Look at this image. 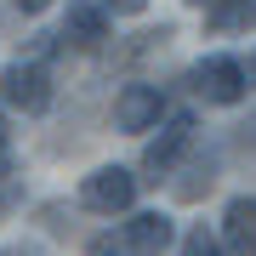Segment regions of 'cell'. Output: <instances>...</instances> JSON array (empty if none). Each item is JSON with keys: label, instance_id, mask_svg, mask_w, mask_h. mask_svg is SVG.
<instances>
[{"label": "cell", "instance_id": "obj_14", "mask_svg": "<svg viewBox=\"0 0 256 256\" xmlns=\"http://www.w3.org/2000/svg\"><path fill=\"white\" fill-rule=\"evenodd\" d=\"M52 0H18V12H46Z\"/></svg>", "mask_w": 256, "mask_h": 256}, {"label": "cell", "instance_id": "obj_6", "mask_svg": "<svg viewBox=\"0 0 256 256\" xmlns=\"http://www.w3.org/2000/svg\"><path fill=\"white\" fill-rule=\"evenodd\" d=\"M171 216L165 210H137V216L126 222V250H137V256H160L165 245H171Z\"/></svg>", "mask_w": 256, "mask_h": 256}, {"label": "cell", "instance_id": "obj_2", "mask_svg": "<svg viewBox=\"0 0 256 256\" xmlns=\"http://www.w3.org/2000/svg\"><path fill=\"white\" fill-rule=\"evenodd\" d=\"M0 97L12 102V108H23V114H46L52 108V74L40 68V63H6L0 68Z\"/></svg>", "mask_w": 256, "mask_h": 256}, {"label": "cell", "instance_id": "obj_17", "mask_svg": "<svg viewBox=\"0 0 256 256\" xmlns=\"http://www.w3.org/2000/svg\"><path fill=\"white\" fill-rule=\"evenodd\" d=\"M250 80H256V63H250Z\"/></svg>", "mask_w": 256, "mask_h": 256}, {"label": "cell", "instance_id": "obj_5", "mask_svg": "<svg viewBox=\"0 0 256 256\" xmlns=\"http://www.w3.org/2000/svg\"><path fill=\"white\" fill-rule=\"evenodd\" d=\"M222 239H228V256H256V200L250 194L228 200V210H222Z\"/></svg>", "mask_w": 256, "mask_h": 256}, {"label": "cell", "instance_id": "obj_8", "mask_svg": "<svg viewBox=\"0 0 256 256\" xmlns=\"http://www.w3.org/2000/svg\"><path fill=\"white\" fill-rule=\"evenodd\" d=\"M63 40H74V46H102L108 40V12L102 6H68V23H63Z\"/></svg>", "mask_w": 256, "mask_h": 256}, {"label": "cell", "instance_id": "obj_11", "mask_svg": "<svg viewBox=\"0 0 256 256\" xmlns=\"http://www.w3.org/2000/svg\"><path fill=\"white\" fill-rule=\"evenodd\" d=\"M182 256H222V245L210 239L205 228H188V239H182Z\"/></svg>", "mask_w": 256, "mask_h": 256}, {"label": "cell", "instance_id": "obj_10", "mask_svg": "<svg viewBox=\"0 0 256 256\" xmlns=\"http://www.w3.org/2000/svg\"><path fill=\"white\" fill-rule=\"evenodd\" d=\"M210 182H216V160L205 154V160L182 176V182H176V194H182V200H200V194H210Z\"/></svg>", "mask_w": 256, "mask_h": 256}, {"label": "cell", "instance_id": "obj_9", "mask_svg": "<svg viewBox=\"0 0 256 256\" xmlns=\"http://www.w3.org/2000/svg\"><path fill=\"white\" fill-rule=\"evenodd\" d=\"M205 23L216 28V34H228V28H250V23H256V0H216V6L205 12Z\"/></svg>", "mask_w": 256, "mask_h": 256}, {"label": "cell", "instance_id": "obj_4", "mask_svg": "<svg viewBox=\"0 0 256 256\" xmlns=\"http://www.w3.org/2000/svg\"><path fill=\"white\" fill-rule=\"evenodd\" d=\"M160 114H165L160 86H126L120 102H114V126L120 131H148V126H160Z\"/></svg>", "mask_w": 256, "mask_h": 256}, {"label": "cell", "instance_id": "obj_3", "mask_svg": "<svg viewBox=\"0 0 256 256\" xmlns=\"http://www.w3.org/2000/svg\"><path fill=\"white\" fill-rule=\"evenodd\" d=\"M188 86L205 102H239L245 97V63H239V57H205V63L188 74Z\"/></svg>", "mask_w": 256, "mask_h": 256}, {"label": "cell", "instance_id": "obj_16", "mask_svg": "<svg viewBox=\"0 0 256 256\" xmlns=\"http://www.w3.org/2000/svg\"><path fill=\"white\" fill-rule=\"evenodd\" d=\"M188 6H200V12H210V6H216V0H188Z\"/></svg>", "mask_w": 256, "mask_h": 256}, {"label": "cell", "instance_id": "obj_1", "mask_svg": "<svg viewBox=\"0 0 256 256\" xmlns=\"http://www.w3.org/2000/svg\"><path fill=\"white\" fill-rule=\"evenodd\" d=\"M131 200H137V176H131L126 165H97V171L80 182V205H86V210H97V216L131 210Z\"/></svg>", "mask_w": 256, "mask_h": 256}, {"label": "cell", "instance_id": "obj_12", "mask_svg": "<svg viewBox=\"0 0 256 256\" xmlns=\"http://www.w3.org/2000/svg\"><path fill=\"white\" fill-rule=\"evenodd\" d=\"M102 12H126V18H137V12H148V0H102Z\"/></svg>", "mask_w": 256, "mask_h": 256}, {"label": "cell", "instance_id": "obj_15", "mask_svg": "<svg viewBox=\"0 0 256 256\" xmlns=\"http://www.w3.org/2000/svg\"><path fill=\"white\" fill-rule=\"evenodd\" d=\"M92 256H114V245H108V239H97V245H92Z\"/></svg>", "mask_w": 256, "mask_h": 256}, {"label": "cell", "instance_id": "obj_13", "mask_svg": "<svg viewBox=\"0 0 256 256\" xmlns=\"http://www.w3.org/2000/svg\"><path fill=\"white\" fill-rule=\"evenodd\" d=\"M0 256H40V250H34V245H6Z\"/></svg>", "mask_w": 256, "mask_h": 256}, {"label": "cell", "instance_id": "obj_18", "mask_svg": "<svg viewBox=\"0 0 256 256\" xmlns=\"http://www.w3.org/2000/svg\"><path fill=\"white\" fill-rule=\"evenodd\" d=\"M0 137H6V126H0Z\"/></svg>", "mask_w": 256, "mask_h": 256}, {"label": "cell", "instance_id": "obj_7", "mask_svg": "<svg viewBox=\"0 0 256 256\" xmlns=\"http://www.w3.org/2000/svg\"><path fill=\"white\" fill-rule=\"evenodd\" d=\"M188 142H194V120H188V114H176L171 126H165L154 142H148V154H142V165L154 171V182H160V171H171V165H176V154H182Z\"/></svg>", "mask_w": 256, "mask_h": 256}]
</instances>
